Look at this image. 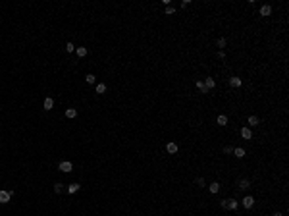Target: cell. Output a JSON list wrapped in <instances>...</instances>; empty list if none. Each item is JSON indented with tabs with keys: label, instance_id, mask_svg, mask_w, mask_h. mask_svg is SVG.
<instances>
[{
	"label": "cell",
	"instance_id": "obj_1",
	"mask_svg": "<svg viewBox=\"0 0 289 216\" xmlns=\"http://www.w3.org/2000/svg\"><path fill=\"white\" fill-rule=\"evenodd\" d=\"M241 205L245 206V209H253V205H254V197H251V195H245V197L241 199Z\"/></svg>",
	"mask_w": 289,
	"mask_h": 216
},
{
	"label": "cell",
	"instance_id": "obj_2",
	"mask_svg": "<svg viewBox=\"0 0 289 216\" xmlns=\"http://www.w3.org/2000/svg\"><path fill=\"white\" fill-rule=\"evenodd\" d=\"M12 191H0V205H6V203H10L12 199Z\"/></svg>",
	"mask_w": 289,
	"mask_h": 216
},
{
	"label": "cell",
	"instance_id": "obj_3",
	"mask_svg": "<svg viewBox=\"0 0 289 216\" xmlns=\"http://www.w3.org/2000/svg\"><path fill=\"white\" fill-rule=\"evenodd\" d=\"M60 170H62V172H66V174H70L71 170H73V164L70 160H64V162H60V166H58Z\"/></svg>",
	"mask_w": 289,
	"mask_h": 216
},
{
	"label": "cell",
	"instance_id": "obj_4",
	"mask_svg": "<svg viewBox=\"0 0 289 216\" xmlns=\"http://www.w3.org/2000/svg\"><path fill=\"white\" fill-rule=\"evenodd\" d=\"M258 12H260V15H262V18H268V15L272 14V6H270V4H262Z\"/></svg>",
	"mask_w": 289,
	"mask_h": 216
},
{
	"label": "cell",
	"instance_id": "obj_5",
	"mask_svg": "<svg viewBox=\"0 0 289 216\" xmlns=\"http://www.w3.org/2000/svg\"><path fill=\"white\" fill-rule=\"evenodd\" d=\"M231 154H233L235 158H245V154H247V153H245V149H243V147H235Z\"/></svg>",
	"mask_w": 289,
	"mask_h": 216
},
{
	"label": "cell",
	"instance_id": "obj_6",
	"mask_svg": "<svg viewBox=\"0 0 289 216\" xmlns=\"http://www.w3.org/2000/svg\"><path fill=\"white\" fill-rule=\"evenodd\" d=\"M43 106H44V110H52L54 108V99H52V97H46L44 102H43Z\"/></svg>",
	"mask_w": 289,
	"mask_h": 216
},
{
	"label": "cell",
	"instance_id": "obj_7",
	"mask_svg": "<svg viewBox=\"0 0 289 216\" xmlns=\"http://www.w3.org/2000/svg\"><path fill=\"white\" fill-rule=\"evenodd\" d=\"M227 122H229V120H227L226 114H220V116L216 118V124H218V125H222V128H224V125H227Z\"/></svg>",
	"mask_w": 289,
	"mask_h": 216
},
{
	"label": "cell",
	"instance_id": "obj_8",
	"mask_svg": "<svg viewBox=\"0 0 289 216\" xmlns=\"http://www.w3.org/2000/svg\"><path fill=\"white\" fill-rule=\"evenodd\" d=\"M241 83H243V81H241V77H229V85H231V87L239 89V87H241Z\"/></svg>",
	"mask_w": 289,
	"mask_h": 216
},
{
	"label": "cell",
	"instance_id": "obj_9",
	"mask_svg": "<svg viewBox=\"0 0 289 216\" xmlns=\"http://www.w3.org/2000/svg\"><path fill=\"white\" fill-rule=\"evenodd\" d=\"M241 137L243 139H251V137H253V131L245 125V128H241Z\"/></svg>",
	"mask_w": 289,
	"mask_h": 216
},
{
	"label": "cell",
	"instance_id": "obj_10",
	"mask_svg": "<svg viewBox=\"0 0 289 216\" xmlns=\"http://www.w3.org/2000/svg\"><path fill=\"white\" fill-rule=\"evenodd\" d=\"M195 85H197V89H199V91L202 93V95H206V93H208V89H206L204 81H201V79H199V81H197V83H195Z\"/></svg>",
	"mask_w": 289,
	"mask_h": 216
},
{
	"label": "cell",
	"instance_id": "obj_11",
	"mask_svg": "<svg viewBox=\"0 0 289 216\" xmlns=\"http://www.w3.org/2000/svg\"><path fill=\"white\" fill-rule=\"evenodd\" d=\"M204 85H206V89L210 91V89H214V87H216V81H214L212 77H206V79H204Z\"/></svg>",
	"mask_w": 289,
	"mask_h": 216
},
{
	"label": "cell",
	"instance_id": "obj_12",
	"mask_svg": "<svg viewBox=\"0 0 289 216\" xmlns=\"http://www.w3.org/2000/svg\"><path fill=\"white\" fill-rule=\"evenodd\" d=\"M75 52H77L79 58H85V56H87V48L85 46H75Z\"/></svg>",
	"mask_w": 289,
	"mask_h": 216
},
{
	"label": "cell",
	"instance_id": "obj_13",
	"mask_svg": "<svg viewBox=\"0 0 289 216\" xmlns=\"http://www.w3.org/2000/svg\"><path fill=\"white\" fill-rule=\"evenodd\" d=\"M208 191H210V193H214V195H216L218 191H220V183H218V181L210 183V185H208Z\"/></svg>",
	"mask_w": 289,
	"mask_h": 216
},
{
	"label": "cell",
	"instance_id": "obj_14",
	"mask_svg": "<svg viewBox=\"0 0 289 216\" xmlns=\"http://www.w3.org/2000/svg\"><path fill=\"white\" fill-rule=\"evenodd\" d=\"M166 150H168L170 154H176L177 153V145L176 143H168V145H166Z\"/></svg>",
	"mask_w": 289,
	"mask_h": 216
},
{
	"label": "cell",
	"instance_id": "obj_15",
	"mask_svg": "<svg viewBox=\"0 0 289 216\" xmlns=\"http://www.w3.org/2000/svg\"><path fill=\"white\" fill-rule=\"evenodd\" d=\"M247 124H249V125H258V124H260V118H258V116H249Z\"/></svg>",
	"mask_w": 289,
	"mask_h": 216
},
{
	"label": "cell",
	"instance_id": "obj_16",
	"mask_svg": "<svg viewBox=\"0 0 289 216\" xmlns=\"http://www.w3.org/2000/svg\"><path fill=\"white\" fill-rule=\"evenodd\" d=\"M79 189H81L79 183H70V185H68V191H70V193H77Z\"/></svg>",
	"mask_w": 289,
	"mask_h": 216
},
{
	"label": "cell",
	"instance_id": "obj_17",
	"mask_svg": "<svg viewBox=\"0 0 289 216\" xmlns=\"http://www.w3.org/2000/svg\"><path fill=\"white\" fill-rule=\"evenodd\" d=\"M237 206H239L237 201H233V199H229V201H227V210H235Z\"/></svg>",
	"mask_w": 289,
	"mask_h": 216
},
{
	"label": "cell",
	"instance_id": "obj_18",
	"mask_svg": "<svg viewBox=\"0 0 289 216\" xmlns=\"http://www.w3.org/2000/svg\"><path fill=\"white\" fill-rule=\"evenodd\" d=\"M249 187H251V181L249 180H241V181H239V189L245 191V189H249Z\"/></svg>",
	"mask_w": 289,
	"mask_h": 216
},
{
	"label": "cell",
	"instance_id": "obj_19",
	"mask_svg": "<svg viewBox=\"0 0 289 216\" xmlns=\"http://www.w3.org/2000/svg\"><path fill=\"white\" fill-rule=\"evenodd\" d=\"M66 116L70 118V120H71V118H77V110L75 108H68L66 110Z\"/></svg>",
	"mask_w": 289,
	"mask_h": 216
},
{
	"label": "cell",
	"instance_id": "obj_20",
	"mask_svg": "<svg viewBox=\"0 0 289 216\" xmlns=\"http://www.w3.org/2000/svg\"><path fill=\"white\" fill-rule=\"evenodd\" d=\"M85 81H87L89 85H93V83H96V77L93 75V73H87V75H85Z\"/></svg>",
	"mask_w": 289,
	"mask_h": 216
},
{
	"label": "cell",
	"instance_id": "obj_21",
	"mask_svg": "<svg viewBox=\"0 0 289 216\" xmlns=\"http://www.w3.org/2000/svg\"><path fill=\"white\" fill-rule=\"evenodd\" d=\"M96 93H99V95H104V93H106V85L99 83V85H96Z\"/></svg>",
	"mask_w": 289,
	"mask_h": 216
},
{
	"label": "cell",
	"instance_id": "obj_22",
	"mask_svg": "<svg viewBox=\"0 0 289 216\" xmlns=\"http://www.w3.org/2000/svg\"><path fill=\"white\" fill-rule=\"evenodd\" d=\"M216 44H218V48H224V46H226V44H227V41L224 39V37H220V39L216 41Z\"/></svg>",
	"mask_w": 289,
	"mask_h": 216
},
{
	"label": "cell",
	"instance_id": "obj_23",
	"mask_svg": "<svg viewBox=\"0 0 289 216\" xmlns=\"http://www.w3.org/2000/svg\"><path fill=\"white\" fill-rule=\"evenodd\" d=\"M62 189H64L62 183H54V193H62Z\"/></svg>",
	"mask_w": 289,
	"mask_h": 216
},
{
	"label": "cell",
	"instance_id": "obj_24",
	"mask_svg": "<svg viewBox=\"0 0 289 216\" xmlns=\"http://www.w3.org/2000/svg\"><path fill=\"white\" fill-rule=\"evenodd\" d=\"M66 50L68 52H75V44H73V43H68L66 44Z\"/></svg>",
	"mask_w": 289,
	"mask_h": 216
},
{
	"label": "cell",
	"instance_id": "obj_25",
	"mask_svg": "<svg viewBox=\"0 0 289 216\" xmlns=\"http://www.w3.org/2000/svg\"><path fill=\"white\" fill-rule=\"evenodd\" d=\"M174 12H176V8H174V6H166V15H172Z\"/></svg>",
	"mask_w": 289,
	"mask_h": 216
},
{
	"label": "cell",
	"instance_id": "obj_26",
	"mask_svg": "<svg viewBox=\"0 0 289 216\" xmlns=\"http://www.w3.org/2000/svg\"><path fill=\"white\" fill-rule=\"evenodd\" d=\"M195 183H197L199 187H204L206 183H204V180H202V178H197V180H195Z\"/></svg>",
	"mask_w": 289,
	"mask_h": 216
},
{
	"label": "cell",
	"instance_id": "obj_27",
	"mask_svg": "<svg viewBox=\"0 0 289 216\" xmlns=\"http://www.w3.org/2000/svg\"><path fill=\"white\" fill-rule=\"evenodd\" d=\"M231 153H233V149H231L229 145H226V147H224V154H231Z\"/></svg>",
	"mask_w": 289,
	"mask_h": 216
},
{
	"label": "cell",
	"instance_id": "obj_28",
	"mask_svg": "<svg viewBox=\"0 0 289 216\" xmlns=\"http://www.w3.org/2000/svg\"><path fill=\"white\" fill-rule=\"evenodd\" d=\"M227 201H229V199H222V203H220V205H222V209H227Z\"/></svg>",
	"mask_w": 289,
	"mask_h": 216
},
{
	"label": "cell",
	"instance_id": "obj_29",
	"mask_svg": "<svg viewBox=\"0 0 289 216\" xmlns=\"http://www.w3.org/2000/svg\"><path fill=\"white\" fill-rule=\"evenodd\" d=\"M218 58H220V60H224V58H226V52L220 50V52H218Z\"/></svg>",
	"mask_w": 289,
	"mask_h": 216
},
{
	"label": "cell",
	"instance_id": "obj_30",
	"mask_svg": "<svg viewBox=\"0 0 289 216\" xmlns=\"http://www.w3.org/2000/svg\"><path fill=\"white\" fill-rule=\"evenodd\" d=\"M189 4H191L189 0H183V2H181V8H187V6H189Z\"/></svg>",
	"mask_w": 289,
	"mask_h": 216
}]
</instances>
